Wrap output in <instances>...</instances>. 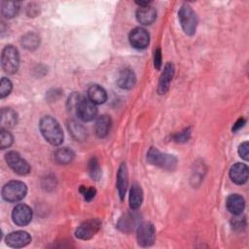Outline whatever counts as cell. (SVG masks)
<instances>
[{"mask_svg": "<svg viewBox=\"0 0 249 249\" xmlns=\"http://www.w3.org/2000/svg\"><path fill=\"white\" fill-rule=\"evenodd\" d=\"M157 18V11L151 5L146 7H139L136 11V19L143 25L152 24Z\"/></svg>", "mask_w": 249, "mask_h": 249, "instance_id": "obj_16", "label": "cell"}, {"mask_svg": "<svg viewBox=\"0 0 249 249\" xmlns=\"http://www.w3.org/2000/svg\"><path fill=\"white\" fill-rule=\"evenodd\" d=\"M143 202V191L140 185L137 183L132 184L129 191V207L131 210H137L140 208Z\"/></svg>", "mask_w": 249, "mask_h": 249, "instance_id": "obj_23", "label": "cell"}, {"mask_svg": "<svg viewBox=\"0 0 249 249\" xmlns=\"http://www.w3.org/2000/svg\"><path fill=\"white\" fill-rule=\"evenodd\" d=\"M53 158H54V160L59 164H68L74 160L75 153L70 148H67V147L58 148L54 152Z\"/></svg>", "mask_w": 249, "mask_h": 249, "instance_id": "obj_24", "label": "cell"}, {"mask_svg": "<svg viewBox=\"0 0 249 249\" xmlns=\"http://www.w3.org/2000/svg\"><path fill=\"white\" fill-rule=\"evenodd\" d=\"M27 187L21 181H10L2 189V196L8 202H18L25 197Z\"/></svg>", "mask_w": 249, "mask_h": 249, "instance_id": "obj_5", "label": "cell"}, {"mask_svg": "<svg viewBox=\"0 0 249 249\" xmlns=\"http://www.w3.org/2000/svg\"><path fill=\"white\" fill-rule=\"evenodd\" d=\"M128 40L132 48L136 50H144L150 43V35L145 28L135 27L130 31Z\"/></svg>", "mask_w": 249, "mask_h": 249, "instance_id": "obj_10", "label": "cell"}, {"mask_svg": "<svg viewBox=\"0 0 249 249\" xmlns=\"http://www.w3.org/2000/svg\"><path fill=\"white\" fill-rule=\"evenodd\" d=\"M135 83H136V76L133 70H131L130 68L123 69L117 78L118 86L124 89H132Z\"/></svg>", "mask_w": 249, "mask_h": 249, "instance_id": "obj_18", "label": "cell"}, {"mask_svg": "<svg viewBox=\"0 0 249 249\" xmlns=\"http://www.w3.org/2000/svg\"><path fill=\"white\" fill-rule=\"evenodd\" d=\"M138 244L142 247H149L154 244L156 239V229L150 222L141 223L137 228L136 233Z\"/></svg>", "mask_w": 249, "mask_h": 249, "instance_id": "obj_8", "label": "cell"}, {"mask_svg": "<svg viewBox=\"0 0 249 249\" xmlns=\"http://www.w3.org/2000/svg\"><path fill=\"white\" fill-rule=\"evenodd\" d=\"M12 219L17 226H27L32 220V210L28 205L24 203H19L16 205V207L13 209Z\"/></svg>", "mask_w": 249, "mask_h": 249, "instance_id": "obj_11", "label": "cell"}, {"mask_svg": "<svg viewBox=\"0 0 249 249\" xmlns=\"http://www.w3.org/2000/svg\"><path fill=\"white\" fill-rule=\"evenodd\" d=\"M88 98L94 104H103L107 100L106 90L99 85H91L88 89Z\"/></svg>", "mask_w": 249, "mask_h": 249, "instance_id": "obj_21", "label": "cell"}, {"mask_svg": "<svg viewBox=\"0 0 249 249\" xmlns=\"http://www.w3.org/2000/svg\"><path fill=\"white\" fill-rule=\"evenodd\" d=\"M191 137V128H185L183 131L177 132L172 136V139L176 142H186Z\"/></svg>", "mask_w": 249, "mask_h": 249, "instance_id": "obj_30", "label": "cell"}, {"mask_svg": "<svg viewBox=\"0 0 249 249\" xmlns=\"http://www.w3.org/2000/svg\"><path fill=\"white\" fill-rule=\"evenodd\" d=\"M39 128L44 138L52 145L58 146L63 141V131L58 122L51 116H45L40 120Z\"/></svg>", "mask_w": 249, "mask_h": 249, "instance_id": "obj_1", "label": "cell"}, {"mask_svg": "<svg viewBox=\"0 0 249 249\" xmlns=\"http://www.w3.org/2000/svg\"><path fill=\"white\" fill-rule=\"evenodd\" d=\"M154 66L157 70H160L161 67V52L160 48H158L154 53Z\"/></svg>", "mask_w": 249, "mask_h": 249, "instance_id": "obj_33", "label": "cell"}, {"mask_svg": "<svg viewBox=\"0 0 249 249\" xmlns=\"http://www.w3.org/2000/svg\"><path fill=\"white\" fill-rule=\"evenodd\" d=\"M226 206L229 212L238 216L243 212L245 208V200L241 196L237 194H232L228 196L226 201Z\"/></svg>", "mask_w": 249, "mask_h": 249, "instance_id": "obj_17", "label": "cell"}, {"mask_svg": "<svg viewBox=\"0 0 249 249\" xmlns=\"http://www.w3.org/2000/svg\"><path fill=\"white\" fill-rule=\"evenodd\" d=\"M249 169L247 164L236 162L230 169V177L231 181L237 185H242L248 180Z\"/></svg>", "mask_w": 249, "mask_h": 249, "instance_id": "obj_14", "label": "cell"}, {"mask_svg": "<svg viewBox=\"0 0 249 249\" xmlns=\"http://www.w3.org/2000/svg\"><path fill=\"white\" fill-rule=\"evenodd\" d=\"M116 186H117L119 196H120L121 200H123L124 198L126 189L128 186V173H127L126 164L124 162L121 163V165L118 168Z\"/></svg>", "mask_w": 249, "mask_h": 249, "instance_id": "obj_15", "label": "cell"}, {"mask_svg": "<svg viewBox=\"0 0 249 249\" xmlns=\"http://www.w3.org/2000/svg\"><path fill=\"white\" fill-rule=\"evenodd\" d=\"M175 73V67L173 63L168 62L163 67V71L160 77L159 85H158V92L160 94H164L167 92L170 87V83Z\"/></svg>", "mask_w": 249, "mask_h": 249, "instance_id": "obj_13", "label": "cell"}, {"mask_svg": "<svg viewBox=\"0 0 249 249\" xmlns=\"http://www.w3.org/2000/svg\"><path fill=\"white\" fill-rule=\"evenodd\" d=\"M139 225V216L135 213H126L118 222V228L124 232L133 231Z\"/></svg>", "mask_w": 249, "mask_h": 249, "instance_id": "obj_19", "label": "cell"}, {"mask_svg": "<svg viewBox=\"0 0 249 249\" xmlns=\"http://www.w3.org/2000/svg\"><path fill=\"white\" fill-rule=\"evenodd\" d=\"M101 222L98 219H89L83 222L76 230L75 235L79 239L88 240L92 238L100 230Z\"/></svg>", "mask_w": 249, "mask_h": 249, "instance_id": "obj_9", "label": "cell"}, {"mask_svg": "<svg viewBox=\"0 0 249 249\" xmlns=\"http://www.w3.org/2000/svg\"><path fill=\"white\" fill-rule=\"evenodd\" d=\"M40 44V38L35 33H27L21 39V45L29 51L35 50Z\"/></svg>", "mask_w": 249, "mask_h": 249, "instance_id": "obj_26", "label": "cell"}, {"mask_svg": "<svg viewBox=\"0 0 249 249\" xmlns=\"http://www.w3.org/2000/svg\"><path fill=\"white\" fill-rule=\"evenodd\" d=\"M78 124H71V131H72V133H73L74 135L76 134L77 138H80L81 135H82L84 132H81L80 129H82V126H81V125H78Z\"/></svg>", "mask_w": 249, "mask_h": 249, "instance_id": "obj_34", "label": "cell"}, {"mask_svg": "<svg viewBox=\"0 0 249 249\" xmlns=\"http://www.w3.org/2000/svg\"><path fill=\"white\" fill-rule=\"evenodd\" d=\"M238 154L239 156L245 160H248V154H249V144L247 141L241 143L238 147Z\"/></svg>", "mask_w": 249, "mask_h": 249, "instance_id": "obj_32", "label": "cell"}, {"mask_svg": "<svg viewBox=\"0 0 249 249\" xmlns=\"http://www.w3.org/2000/svg\"><path fill=\"white\" fill-rule=\"evenodd\" d=\"M111 126H112L111 118L106 115L100 116L95 122V125H94L95 134L99 138H104L109 134Z\"/></svg>", "mask_w": 249, "mask_h": 249, "instance_id": "obj_22", "label": "cell"}, {"mask_svg": "<svg viewBox=\"0 0 249 249\" xmlns=\"http://www.w3.org/2000/svg\"><path fill=\"white\" fill-rule=\"evenodd\" d=\"M80 192L83 195L85 200H87V201H90L96 195V190L93 187L82 186L80 188Z\"/></svg>", "mask_w": 249, "mask_h": 249, "instance_id": "obj_31", "label": "cell"}, {"mask_svg": "<svg viewBox=\"0 0 249 249\" xmlns=\"http://www.w3.org/2000/svg\"><path fill=\"white\" fill-rule=\"evenodd\" d=\"M5 160L8 166L17 174L24 176L30 172L29 163L16 151H10L5 155Z\"/></svg>", "mask_w": 249, "mask_h": 249, "instance_id": "obj_7", "label": "cell"}, {"mask_svg": "<svg viewBox=\"0 0 249 249\" xmlns=\"http://www.w3.org/2000/svg\"><path fill=\"white\" fill-rule=\"evenodd\" d=\"M1 66L7 74H15L19 67L18 51L12 45L6 46L2 50Z\"/></svg>", "mask_w": 249, "mask_h": 249, "instance_id": "obj_6", "label": "cell"}, {"mask_svg": "<svg viewBox=\"0 0 249 249\" xmlns=\"http://www.w3.org/2000/svg\"><path fill=\"white\" fill-rule=\"evenodd\" d=\"M88 169L90 177L93 180H99L101 177V167L96 158H91L88 164Z\"/></svg>", "mask_w": 249, "mask_h": 249, "instance_id": "obj_27", "label": "cell"}, {"mask_svg": "<svg viewBox=\"0 0 249 249\" xmlns=\"http://www.w3.org/2000/svg\"><path fill=\"white\" fill-rule=\"evenodd\" d=\"M69 103L70 108H73L79 119L84 122H89L97 115L96 104L90 101L88 97L81 96L80 94H73L69 98Z\"/></svg>", "mask_w": 249, "mask_h": 249, "instance_id": "obj_2", "label": "cell"}, {"mask_svg": "<svg viewBox=\"0 0 249 249\" xmlns=\"http://www.w3.org/2000/svg\"><path fill=\"white\" fill-rule=\"evenodd\" d=\"M6 244L13 248H21L28 245L31 241V236L27 231H12L6 236Z\"/></svg>", "mask_w": 249, "mask_h": 249, "instance_id": "obj_12", "label": "cell"}, {"mask_svg": "<svg viewBox=\"0 0 249 249\" xmlns=\"http://www.w3.org/2000/svg\"><path fill=\"white\" fill-rule=\"evenodd\" d=\"M178 18L183 31L189 36L194 35L197 26V18L195 11L189 5L183 4L178 12Z\"/></svg>", "mask_w": 249, "mask_h": 249, "instance_id": "obj_4", "label": "cell"}, {"mask_svg": "<svg viewBox=\"0 0 249 249\" xmlns=\"http://www.w3.org/2000/svg\"><path fill=\"white\" fill-rule=\"evenodd\" d=\"M12 89H13V85L11 81L8 78L3 77L0 82V97L4 98L8 96L11 93Z\"/></svg>", "mask_w": 249, "mask_h": 249, "instance_id": "obj_29", "label": "cell"}, {"mask_svg": "<svg viewBox=\"0 0 249 249\" xmlns=\"http://www.w3.org/2000/svg\"><path fill=\"white\" fill-rule=\"evenodd\" d=\"M147 161L165 170L172 171L177 166V159L173 155L162 153L155 147H151L147 153Z\"/></svg>", "mask_w": 249, "mask_h": 249, "instance_id": "obj_3", "label": "cell"}, {"mask_svg": "<svg viewBox=\"0 0 249 249\" xmlns=\"http://www.w3.org/2000/svg\"><path fill=\"white\" fill-rule=\"evenodd\" d=\"M20 3L16 1H2L1 2V12L2 15L7 18H12L16 17L19 11Z\"/></svg>", "mask_w": 249, "mask_h": 249, "instance_id": "obj_25", "label": "cell"}, {"mask_svg": "<svg viewBox=\"0 0 249 249\" xmlns=\"http://www.w3.org/2000/svg\"><path fill=\"white\" fill-rule=\"evenodd\" d=\"M245 123H246V121H245V119H243V118H240V119H238L237 121H236V123L233 124V126H232V131L233 132H235V131H237V130H239L244 124H245Z\"/></svg>", "mask_w": 249, "mask_h": 249, "instance_id": "obj_35", "label": "cell"}, {"mask_svg": "<svg viewBox=\"0 0 249 249\" xmlns=\"http://www.w3.org/2000/svg\"><path fill=\"white\" fill-rule=\"evenodd\" d=\"M13 141H14L13 135L8 131V129L1 128V131H0V148L2 150L6 149V148H9L13 144Z\"/></svg>", "mask_w": 249, "mask_h": 249, "instance_id": "obj_28", "label": "cell"}, {"mask_svg": "<svg viewBox=\"0 0 249 249\" xmlns=\"http://www.w3.org/2000/svg\"><path fill=\"white\" fill-rule=\"evenodd\" d=\"M0 124L2 128H13L18 124V114L11 108H3L0 114Z\"/></svg>", "mask_w": 249, "mask_h": 249, "instance_id": "obj_20", "label": "cell"}]
</instances>
